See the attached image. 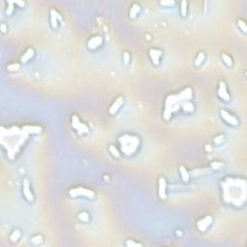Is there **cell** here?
I'll list each match as a JSON object with an SVG mask.
<instances>
[{
	"label": "cell",
	"instance_id": "6da1fadb",
	"mask_svg": "<svg viewBox=\"0 0 247 247\" xmlns=\"http://www.w3.org/2000/svg\"><path fill=\"white\" fill-rule=\"evenodd\" d=\"M122 152L126 156H131L136 153L140 145L139 138L132 134H124L119 138Z\"/></svg>",
	"mask_w": 247,
	"mask_h": 247
},
{
	"label": "cell",
	"instance_id": "7a4b0ae2",
	"mask_svg": "<svg viewBox=\"0 0 247 247\" xmlns=\"http://www.w3.org/2000/svg\"><path fill=\"white\" fill-rule=\"evenodd\" d=\"M191 96H192V91H191V89L190 88H186V89H185L184 91L180 92L179 94V100H180L179 102L180 103L181 102L180 101H190ZM177 101L178 100L172 101L171 99H170V101H168V100L166 101L167 103L170 102V105H165V110H164V113H163L164 119L168 120L169 118L171 117L172 113H173V107H175V108H179V107H180V105L178 104V101ZM184 102H181V103H184ZM175 108H174V110H175Z\"/></svg>",
	"mask_w": 247,
	"mask_h": 247
},
{
	"label": "cell",
	"instance_id": "3957f363",
	"mask_svg": "<svg viewBox=\"0 0 247 247\" xmlns=\"http://www.w3.org/2000/svg\"><path fill=\"white\" fill-rule=\"evenodd\" d=\"M69 195L72 198H77V197H86L89 199H94L96 194L95 191L86 188L83 186H77V187H73L69 190Z\"/></svg>",
	"mask_w": 247,
	"mask_h": 247
},
{
	"label": "cell",
	"instance_id": "277c9868",
	"mask_svg": "<svg viewBox=\"0 0 247 247\" xmlns=\"http://www.w3.org/2000/svg\"><path fill=\"white\" fill-rule=\"evenodd\" d=\"M71 126L78 134H87L90 131L89 126L82 123L77 115H72L71 118Z\"/></svg>",
	"mask_w": 247,
	"mask_h": 247
},
{
	"label": "cell",
	"instance_id": "5b68a950",
	"mask_svg": "<svg viewBox=\"0 0 247 247\" xmlns=\"http://www.w3.org/2000/svg\"><path fill=\"white\" fill-rule=\"evenodd\" d=\"M157 193H158V197L161 200H165L167 198V181L166 179L161 176L158 178L157 180Z\"/></svg>",
	"mask_w": 247,
	"mask_h": 247
},
{
	"label": "cell",
	"instance_id": "8992f818",
	"mask_svg": "<svg viewBox=\"0 0 247 247\" xmlns=\"http://www.w3.org/2000/svg\"><path fill=\"white\" fill-rule=\"evenodd\" d=\"M220 117L222 118V120L224 122H226L230 126H237L240 124L239 119L237 117L234 116L233 114H231L230 112H228L227 110H225V109H221L220 110Z\"/></svg>",
	"mask_w": 247,
	"mask_h": 247
},
{
	"label": "cell",
	"instance_id": "52a82bcc",
	"mask_svg": "<svg viewBox=\"0 0 247 247\" xmlns=\"http://www.w3.org/2000/svg\"><path fill=\"white\" fill-rule=\"evenodd\" d=\"M217 95L218 96L225 101H229L231 96H230V94L228 92V88H227V84L225 81L223 80H220L219 83H218V88H217Z\"/></svg>",
	"mask_w": 247,
	"mask_h": 247
},
{
	"label": "cell",
	"instance_id": "ba28073f",
	"mask_svg": "<svg viewBox=\"0 0 247 247\" xmlns=\"http://www.w3.org/2000/svg\"><path fill=\"white\" fill-rule=\"evenodd\" d=\"M49 21H50V25L53 29H57L59 22L63 21L62 16L58 13V11L56 9H50L49 12Z\"/></svg>",
	"mask_w": 247,
	"mask_h": 247
},
{
	"label": "cell",
	"instance_id": "9c48e42d",
	"mask_svg": "<svg viewBox=\"0 0 247 247\" xmlns=\"http://www.w3.org/2000/svg\"><path fill=\"white\" fill-rule=\"evenodd\" d=\"M103 42V38L100 35H95L91 37L88 42H87V47L90 50H96V48H99Z\"/></svg>",
	"mask_w": 247,
	"mask_h": 247
},
{
	"label": "cell",
	"instance_id": "30bf717a",
	"mask_svg": "<svg viewBox=\"0 0 247 247\" xmlns=\"http://www.w3.org/2000/svg\"><path fill=\"white\" fill-rule=\"evenodd\" d=\"M212 217L210 215H206L205 217L200 218L197 221V229L200 232H206L208 230V228L212 224Z\"/></svg>",
	"mask_w": 247,
	"mask_h": 247
},
{
	"label": "cell",
	"instance_id": "8fae6325",
	"mask_svg": "<svg viewBox=\"0 0 247 247\" xmlns=\"http://www.w3.org/2000/svg\"><path fill=\"white\" fill-rule=\"evenodd\" d=\"M22 193H23L24 198L28 202H33L34 201L33 192H32L31 187H30V181L27 179H24L23 181H22Z\"/></svg>",
	"mask_w": 247,
	"mask_h": 247
},
{
	"label": "cell",
	"instance_id": "7c38bea8",
	"mask_svg": "<svg viewBox=\"0 0 247 247\" xmlns=\"http://www.w3.org/2000/svg\"><path fill=\"white\" fill-rule=\"evenodd\" d=\"M161 55H162V51L160 50V49H158V48L153 47V48H150V49H149V56H150V59H151L152 63L154 64L155 66L159 65V63H160V58H161Z\"/></svg>",
	"mask_w": 247,
	"mask_h": 247
},
{
	"label": "cell",
	"instance_id": "4fadbf2b",
	"mask_svg": "<svg viewBox=\"0 0 247 247\" xmlns=\"http://www.w3.org/2000/svg\"><path fill=\"white\" fill-rule=\"evenodd\" d=\"M124 101H125L124 96H118V98L114 101V102L111 104V106L109 107V109H108L109 114L110 115H115L118 111L120 110L121 106L124 104Z\"/></svg>",
	"mask_w": 247,
	"mask_h": 247
},
{
	"label": "cell",
	"instance_id": "5bb4252c",
	"mask_svg": "<svg viewBox=\"0 0 247 247\" xmlns=\"http://www.w3.org/2000/svg\"><path fill=\"white\" fill-rule=\"evenodd\" d=\"M34 56H35V50H34V48L33 47H28L25 50V52L23 53V54L21 55V57H20V63L25 64L28 61H30Z\"/></svg>",
	"mask_w": 247,
	"mask_h": 247
},
{
	"label": "cell",
	"instance_id": "9a60e30c",
	"mask_svg": "<svg viewBox=\"0 0 247 247\" xmlns=\"http://www.w3.org/2000/svg\"><path fill=\"white\" fill-rule=\"evenodd\" d=\"M141 11V6L137 4V3H134L131 5V9H130V12H128V15H130V17L131 18H135L137 17V15L140 13Z\"/></svg>",
	"mask_w": 247,
	"mask_h": 247
},
{
	"label": "cell",
	"instance_id": "2e32d148",
	"mask_svg": "<svg viewBox=\"0 0 247 247\" xmlns=\"http://www.w3.org/2000/svg\"><path fill=\"white\" fill-rule=\"evenodd\" d=\"M179 172H180V178H181L182 181L187 182L189 180V179H190V176H189V173H188L186 167L184 166V165H180L179 167Z\"/></svg>",
	"mask_w": 247,
	"mask_h": 247
},
{
	"label": "cell",
	"instance_id": "e0dca14e",
	"mask_svg": "<svg viewBox=\"0 0 247 247\" xmlns=\"http://www.w3.org/2000/svg\"><path fill=\"white\" fill-rule=\"evenodd\" d=\"M205 59H206V54L203 51H200L197 54L195 60H194V65L196 67H200L202 64L204 63V61H205Z\"/></svg>",
	"mask_w": 247,
	"mask_h": 247
},
{
	"label": "cell",
	"instance_id": "ac0fdd59",
	"mask_svg": "<svg viewBox=\"0 0 247 247\" xmlns=\"http://www.w3.org/2000/svg\"><path fill=\"white\" fill-rule=\"evenodd\" d=\"M188 11V2L187 1H180V13L181 17H186Z\"/></svg>",
	"mask_w": 247,
	"mask_h": 247
},
{
	"label": "cell",
	"instance_id": "d6986e66",
	"mask_svg": "<svg viewBox=\"0 0 247 247\" xmlns=\"http://www.w3.org/2000/svg\"><path fill=\"white\" fill-rule=\"evenodd\" d=\"M181 108L185 112H192V111H194L195 106L191 101H186L181 104Z\"/></svg>",
	"mask_w": 247,
	"mask_h": 247
},
{
	"label": "cell",
	"instance_id": "ffe728a7",
	"mask_svg": "<svg viewBox=\"0 0 247 247\" xmlns=\"http://www.w3.org/2000/svg\"><path fill=\"white\" fill-rule=\"evenodd\" d=\"M20 237H21V232H20V230L15 229L12 232V234L10 235V240L12 241V242H17L20 239Z\"/></svg>",
	"mask_w": 247,
	"mask_h": 247
},
{
	"label": "cell",
	"instance_id": "44dd1931",
	"mask_svg": "<svg viewBox=\"0 0 247 247\" xmlns=\"http://www.w3.org/2000/svg\"><path fill=\"white\" fill-rule=\"evenodd\" d=\"M221 59H222L223 63H224L226 66H228V67L233 66L234 61H233L232 57H231L230 55H228L227 53H223V54H221Z\"/></svg>",
	"mask_w": 247,
	"mask_h": 247
},
{
	"label": "cell",
	"instance_id": "7402d4cb",
	"mask_svg": "<svg viewBox=\"0 0 247 247\" xmlns=\"http://www.w3.org/2000/svg\"><path fill=\"white\" fill-rule=\"evenodd\" d=\"M108 151H109L110 155H111L113 157L118 158V157H120V156H121V154H120V152H119V150H118L114 145H109V147H108Z\"/></svg>",
	"mask_w": 247,
	"mask_h": 247
},
{
	"label": "cell",
	"instance_id": "603a6c76",
	"mask_svg": "<svg viewBox=\"0 0 247 247\" xmlns=\"http://www.w3.org/2000/svg\"><path fill=\"white\" fill-rule=\"evenodd\" d=\"M77 217L82 222H88L90 220V214L87 211H81L77 214Z\"/></svg>",
	"mask_w": 247,
	"mask_h": 247
},
{
	"label": "cell",
	"instance_id": "cb8c5ba5",
	"mask_svg": "<svg viewBox=\"0 0 247 247\" xmlns=\"http://www.w3.org/2000/svg\"><path fill=\"white\" fill-rule=\"evenodd\" d=\"M6 3L8 4V7L6 9V14L7 16H11L15 11V1H6Z\"/></svg>",
	"mask_w": 247,
	"mask_h": 247
},
{
	"label": "cell",
	"instance_id": "d4e9b609",
	"mask_svg": "<svg viewBox=\"0 0 247 247\" xmlns=\"http://www.w3.org/2000/svg\"><path fill=\"white\" fill-rule=\"evenodd\" d=\"M42 241H44V238H42L41 235H35L34 237L31 238V242L33 244H35V245H39Z\"/></svg>",
	"mask_w": 247,
	"mask_h": 247
},
{
	"label": "cell",
	"instance_id": "484cf974",
	"mask_svg": "<svg viewBox=\"0 0 247 247\" xmlns=\"http://www.w3.org/2000/svg\"><path fill=\"white\" fill-rule=\"evenodd\" d=\"M20 69V64L19 63H11L9 65H7V70L10 72H15L18 71Z\"/></svg>",
	"mask_w": 247,
	"mask_h": 247
},
{
	"label": "cell",
	"instance_id": "4316f807",
	"mask_svg": "<svg viewBox=\"0 0 247 247\" xmlns=\"http://www.w3.org/2000/svg\"><path fill=\"white\" fill-rule=\"evenodd\" d=\"M238 26L243 32V33H246V32H247V26H246L245 20H243V19H238Z\"/></svg>",
	"mask_w": 247,
	"mask_h": 247
},
{
	"label": "cell",
	"instance_id": "83f0119b",
	"mask_svg": "<svg viewBox=\"0 0 247 247\" xmlns=\"http://www.w3.org/2000/svg\"><path fill=\"white\" fill-rule=\"evenodd\" d=\"M131 57L130 52H128V51H124V53H123V62H124L125 65H128L130 62H131Z\"/></svg>",
	"mask_w": 247,
	"mask_h": 247
},
{
	"label": "cell",
	"instance_id": "f1b7e54d",
	"mask_svg": "<svg viewBox=\"0 0 247 247\" xmlns=\"http://www.w3.org/2000/svg\"><path fill=\"white\" fill-rule=\"evenodd\" d=\"M223 166H224V164H223L222 162H219V161H213V162L210 164V167H211L213 170H220Z\"/></svg>",
	"mask_w": 247,
	"mask_h": 247
},
{
	"label": "cell",
	"instance_id": "f546056e",
	"mask_svg": "<svg viewBox=\"0 0 247 247\" xmlns=\"http://www.w3.org/2000/svg\"><path fill=\"white\" fill-rule=\"evenodd\" d=\"M126 245L128 246V247H131V246L133 247V246H142L143 244L139 243V242H135V241H133L132 240H128L126 241Z\"/></svg>",
	"mask_w": 247,
	"mask_h": 247
},
{
	"label": "cell",
	"instance_id": "4dcf8cb0",
	"mask_svg": "<svg viewBox=\"0 0 247 247\" xmlns=\"http://www.w3.org/2000/svg\"><path fill=\"white\" fill-rule=\"evenodd\" d=\"M224 139H225V136L220 134V135H218L216 137H214L213 141H214V143H215V144H220V143H222L224 141Z\"/></svg>",
	"mask_w": 247,
	"mask_h": 247
},
{
	"label": "cell",
	"instance_id": "1f68e13d",
	"mask_svg": "<svg viewBox=\"0 0 247 247\" xmlns=\"http://www.w3.org/2000/svg\"><path fill=\"white\" fill-rule=\"evenodd\" d=\"M159 4L160 5H162V6H174L175 5V1H160L159 2Z\"/></svg>",
	"mask_w": 247,
	"mask_h": 247
},
{
	"label": "cell",
	"instance_id": "d6a6232c",
	"mask_svg": "<svg viewBox=\"0 0 247 247\" xmlns=\"http://www.w3.org/2000/svg\"><path fill=\"white\" fill-rule=\"evenodd\" d=\"M15 4L16 5H17L18 7H21V8H23L24 6H25V2L24 1H15Z\"/></svg>",
	"mask_w": 247,
	"mask_h": 247
},
{
	"label": "cell",
	"instance_id": "836d02e7",
	"mask_svg": "<svg viewBox=\"0 0 247 247\" xmlns=\"http://www.w3.org/2000/svg\"><path fill=\"white\" fill-rule=\"evenodd\" d=\"M0 29H1L2 33H6V31L8 30V28H7V26H6L5 23H2L1 25H0Z\"/></svg>",
	"mask_w": 247,
	"mask_h": 247
}]
</instances>
